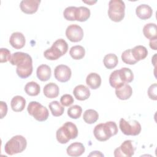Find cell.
Wrapping results in <instances>:
<instances>
[{
  "label": "cell",
  "instance_id": "3",
  "mask_svg": "<svg viewBox=\"0 0 157 157\" xmlns=\"http://www.w3.org/2000/svg\"><path fill=\"white\" fill-rule=\"evenodd\" d=\"M78 136L76 125L71 121H67L57 129L56 137L57 141L62 144L67 143L71 139H75Z\"/></svg>",
  "mask_w": 157,
  "mask_h": 157
},
{
  "label": "cell",
  "instance_id": "37",
  "mask_svg": "<svg viewBox=\"0 0 157 157\" xmlns=\"http://www.w3.org/2000/svg\"><path fill=\"white\" fill-rule=\"evenodd\" d=\"M156 92H157V85L156 83H155L151 85L148 89V97L152 100H154V101L157 100Z\"/></svg>",
  "mask_w": 157,
  "mask_h": 157
},
{
  "label": "cell",
  "instance_id": "7",
  "mask_svg": "<svg viewBox=\"0 0 157 157\" xmlns=\"http://www.w3.org/2000/svg\"><path fill=\"white\" fill-rule=\"evenodd\" d=\"M27 110L30 115L39 121H45L49 115L48 109L37 101L30 102L28 105Z\"/></svg>",
  "mask_w": 157,
  "mask_h": 157
},
{
  "label": "cell",
  "instance_id": "30",
  "mask_svg": "<svg viewBox=\"0 0 157 157\" xmlns=\"http://www.w3.org/2000/svg\"><path fill=\"white\" fill-rule=\"evenodd\" d=\"M69 54L74 59H81L85 56V50L81 45H75L71 48Z\"/></svg>",
  "mask_w": 157,
  "mask_h": 157
},
{
  "label": "cell",
  "instance_id": "25",
  "mask_svg": "<svg viewBox=\"0 0 157 157\" xmlns=\"http://www.w3.org/2000/svg\"><path fill=\"white\" fill-rule=\"evenodd\" d=\"M109 83L112 87L115 89L121 87L124 84L120 78L119 70H115L110 74L109 77Z\"/></svg>",
  "mask_w": 157,
  "mask_h": 157
},
{
  "label": "cell",
  "instance_id": "38",
  "mask_svg": "<svg viewBox=\"0 0 157 157\" xmlns=\"http://www.w3.org/2000/svg\"><path fill=\"white\" fill-rule=\"evenodd\" d=\"M0 111H1V118H3L7 112V104L4 101L0 102Z\"/></svg>",
  "mask_w": 157,
  "mask_h": 157
},
{
  "label": "cell",
  "instance_id": "29",
  "mask_svg": "<svg viewBox=\"0 0 157 157\" xmlns=\"http://www.w3.org/2000/svg\"><path fill=\"white\" fill-rule=\"evenodd\" d=\"M49 109L52 115L54 117H59L62 115L64 111V108L58 101H53L48 104Z\"/></svg>",
  "mask_w": 157,
  "mask_h": 157
},
{
  "label": "cell",
  "instance_id": "16",
  "mask_svg": "<svg viewBox=\"0 0 157 157\" xmlns=\"http://www.w3.org/2000/svg\"><path fill=\"white\" fill-rule=\"evenodd\" d=\"M136 13L137 16L141 20H147L150 18L153 13L151 7L145 4H140L136 7Z\"/></svg>",
  "mask_w": 157,
  "mask_h": 157
},
{
  "label": "cell",
  "instance_id": "11",
  "mask_svg": "<svg viewBox=\"0 0 157 157\" xmlns=\"http://www.w3.org/2000/svg\"><path fill=\"white\" fill-rule=\"evenodd\" d=\"M72 72L69 67L64 64H59L56 66L54 70L55 78L60 82H66L71 77Z\"/></svg>",
  "mask_w": 157,
  "mask_h": 157
},
{
  "label": "cell",
  "instance_id": "5",
  "mask_svg": "<svg viewBox=\"0 0 157 157\" xmlns=\"http://www.w3.org/2000/svg\"><path fill=\"white\" fill-rule=\"evenodd\" d=\"M26 139L21 135H17L9 140L4 146L5 152L9 155L23 152L26 148Z\"/></svg>",
  "mask_w": 157,
  "mask_h": 157
},
{
  "label": "cell",
  "instance_id": "14",
  "mask_svg": "<svg viewBox=\"0 0 157 157\" xmlns=\"http://www.w3.org/2000/svg\"><path fill=\"white\" fill-rule=\"evenodd\" d=\"M73 94L77 100L85 101L88 99L90 96V91L86 86L83 85H78L74 88Z\"/></svg>",
  "mask_w": 157,
  "mask_h": 157
},
{
  "label": "cell",
  "instance_id": "24",
  "mask_svg": "<svg viewBox=\"0 0 157 157\" xmlns=\"http://www.w3.org/2000/svg\"><path fill=\"white\" fill-rule=\"evenodd\" d=\"M90 10L83 6H80L76 8L75 19L81 22L86 21L90 17Z\"/></svg>",
  "mask_w": 157,
  "mask_h": 157
},
{
  "label": "cell",
  "instance_id": "36",
  "mask_svg": "<svg viewBox=\"0 0 157 157\" xmlns=\"http://www.w3.org/2000/svg\"><path fill=\"white\" fill-rule=\"evenodd\" d=\"M74 102L73 97L69 94H65L63 95L60 98V102L62 105L68 107L72 104Z\"/></svg>",
  "mask_w": 157,
  "mask_h": 157
},
{
  "label": "cell",
  "instance_id": "17",
  "mask_svg": "<svg viewBox=\"0 0 157 157\" xmlns=\"http://www.w3.org/2000/svg\"><path fill=\"white\" fill-rule=\"evenodd\" d=\"M132 94V89L128 83H124L121 87L115 89V94L120 100L128 99Z\"/></svg>",
  "mask_w": 157,
  "mask_h": 157
},
{
  "label": "cell",
  "instance_id": "32",
  "mask_svg": "<svg viewBox=\"0 0 157 157\" xmlns=\"http://www.w3.org/2000/svg\"><path fill=\"white\" fill-rule=\"evenodd\" d=\"M82 112L81 106L78 105H74L67 109L68 116L72 119H77L80 117Z\"/></svg>",
  "mask_w": 157,
  "mask_h": 157
},
{
  "label": "cell",
  "instance_id": "12",
  "mask_svg": "<svg viewBox=\"0 0 157 157\" xmlns=\"http://www.w3.org/2000/svg\"><path fill=\"white\" fill-rule=\"evenodd\" d=\"M40 3V0H23L20 4V7L25 13L33 14L37 12Z\"/></svg>",
  "mask_w": 157,
  "mask_h": 157
},
{
  "label": "cell",
  "instance_id": "18",
  "mask_svg": "<svg viewBox=\"0 0 157 157\" xmlns=\"http://www.w3.org/2000/svg\"><path fill=\"white\" fill-rule=\"evenodd\" d=\"M52 74L51 68L47 64H41L37 68L36 75L37 78L42 82L47 81L50 79Z\"/></svg>",
  "mask_w": 157,
  "mask_h": 157
},
{
  "label": "cell",
  "instance_id": "2",
  "mask_svg": "<svg viewBox=\"0 0 157 157\" xmlns=\"http://www.w3.org/2000/svg\"><path fill=\"white\" fill-rule=\"evenodd\" d=\"M118 127L115 122L107 121L97 124L93 130L95 138L101 142L106 141L118 133Z\"/></svg>",
  "mask_w": 157,
  "mask_h": 157
},
{
  "label": "cell",
  "instance_id": "6",
  "mask_svg": "<svg viewBox=\"0 0 157 157\" xmlns=\"http://www.w3.org/2000/svg\"><path fill=\"white\" fill-rule=\"evenodd\" d=\"M125 4L121 0H110L109 2L108 15L115 22L121 21L124 17Z\"/></svg>",
  "mask_w": 157,
  "mask_h": 157
},
{
  "label": "cell",
  "instance_id": "33",
  "mask_svg": "<svg viewBox=\"0 0 157 157\" xmlns=\"http://www.w3.org/2000/svg\"><path fill=\"white\" fill-rule=\"evenodd\" d=\"M121 59L124 63L130 65L135 64L137 62L132 56L131 49L126 50L122 53Z\"/></svg>",
  "mask_w": 157,
  "mask_h": 157
},
{
  "label": "cell",
  "instance_id": "34",
  "mask_svg": "<svg viewBox=\"0 0 157 157\" xmlns=\"http://www.w3.org/2000/svg\"><path fill=\"white\" fill-rule=\"evenodd\" d=\"M77 7L69 6L66 7L63 12V16L66 20L68 21H75V11Z\"/></svg>",
  "mask_w": 157,
  "mask_h": 157
},
{
  "label": "cell",
  "instance_id": "9",
  "mask_svg": "<svg viewBox=\"0 0 157 157\" xmlns=\"http://www.w3.org/2000/svg\"><path fill=\"white\" fill-rule=\"evenodd\" d=\"M66 36L71 42H80L83 37V31L79 25L72 24L67 27L66 29Z\"/></svg>",
  "mask_w": 157,
  "mask_h": 157
},
{
  "label": "cell",
  "instance_id": "1",
  "mask_svg": "<svg viewBox=\"0 0 157 157\" xmlns=\"http://www.w3.org/2000/svg\"><path fill=\"white\" fill-rule=\"evenodd\" d=\"M9 62L12 65L17 66L16 72L20 78H26L31 75L33 70V59L29 54L15 52L11 55Z\"/></svg>",
  "mask_w": 157,
  "mask_h": 157
},
{
  "label": "cell",
  "instance_id": "21",
  "mask_svg": "<svg viewBox=\"0 0 157 157\" xmlns=\"http://www.w3.org/2000/svg\"><path fill=\"white\" fill-rule=\"evenodd\" d=\"M26 105L25 99L21 96H14L10 102L11 108L15 112H20L23 110Z\"/></svg>",
  "mask_w": 157,
  "mask_h": 157
},
{
  "label": "cell",
  "instance_id": "10",
  "mask_svg": "<svg viewBox=\"0 0 157 157\" xmlns=\"http://www.w3.org/2000/svg\"><path fill=\"white\" fill-rule=\"evenodd\" d=\"M132 141L131 140H126L124 141L121 145L114 150V156L131 157L134 154L135 148L132 144Z\"/></svg>",
  "mask_w": 157,
  "mask_h": 157
},
{
  "label": "cell",
  "instance_id": "15",
  "mask_svg": "<svg viewBox=\"0 0 157 157\" xmlns=\"http://www.w3.org/2000/svg\"><path fill=\"white\" fill-rule=\"evenodd\" d=\"M85 150L84 145L80 142H74L71 144L66 149L67 154L71 156H81Z\"/></svg>",
  "mask_w": 157,
  "mask_h": 157
},
{
  "label": "cell",
  "instance_id": "28",
  "mask_svg": "<svg viewBox=\"0 0 157 157\" xmlns=\"http://www.w3.org/2000/svg\"><path fill=\"white\" fill-rule=\"evenodd\" d=\"M99 118L98 113L93 109H88L85 111L83 115V119L88 124L95 123Z\"/></svg>",
  "mask_w": 157,
  "mask_h": 157
},
{
  "label": "cell",
  "instance_id": "19",
  "mask_svg": "<svg viewBox=\"0 0 157 157\" xmlns=\"http://www.w3.org/2000/svg\"><path fill=\"white\" fill-rule=\"evenodd\" d=\"M43 91L44 94L47 98L52 99L58 97L59 93V88L56 83L50 82L44 86Z\"/></svg>",
  "mask_w": 157,
  "mask_h": 157
},
{
  "label": "cell",
  "instance_id": "4",
  "mask_svg": "<svg viewBox=\"0 0 157 157\" xmlns=\"http://www.w3.org/2000/svg\"><path fill=\"white\" fill-rule=\"evenodd\" d=\"M68 50V44L63 39H57L52 46L44 52V57L48 60H56L65 55Z\"/></svg>",
  "mask_w": 157,
  "mask_h": 157
},
{
  "label": "cell",
  "instance_id": "8",
  "mask_svg": "<svg viewBox=\"0 0 157 157\" xmlns=\"http://www.w3.org/2000/svg\"><path fill=\"white\" fill-rule=\"evenodd\" d=\"M119 127L123 134L126 136H137L142 129L140 124L137 120L126 121L123 118L120 120Z\"/></svg>",
  "mask_w": 157,
  "mask_h": 157
},
{
  "label": "cell",
  "instance_id": "27",
  "mask_svg": "<svg viewBox=\"0 0 157 157\" xmlns=\"http://www.w3.org/2000/svg\"><path fill=\"white\" fill-rule=\"evenodd\" d=\"M25 91L28 95L31 96H37L40 91L39 85L35 82H29L25 86Z\"/></svg>",
  "mask_w": 157,
  "mask_h": 157
},
{
  "label": "cell",
  "instance_id": "23",
  "mask_svg": "<svg viewBox=\"0 0 157 157\" xmlns=\"http://www.w3.org/2000/svg\"><path fill=\"white\" fill-rule=\"evenodd\" d=\"M143 33L146 38L151 40L157 38V28L155 23L146 24L143 28Z\"/></svg>",
  "mask_w": 157,
  "mask_h": 157
},
{
  "label": "cell",
  "instance_id": "20",
  "mask_svg": "<svg viewBox=\"0 0 157 157\" xmlns=\"http://www.w3.org/2000/svg\"><path fill=\"white\" fill-rule=\"evenodd\" d=\"M86 83L90 88L96 90L101 85V76L96 72H91L86 78Z\"/></svg>",
  "mask_w": 157,
  "mask_h": 157
},
{
  "label": "cell",
  "instance_id": "35",
  "mask_svg": "<svg viewBox=\"0 0 157 157\" xmlns=\"http://www.w3.org/2000/svg\"><path fill=\"white\" fill-rule=\"evenodd\" d=\"M11 58L10 52L6 48H0V62L6 63L8 61H10Z\"/></svg>",
  "mask_w": 157,
  "mask_h": 157
},
{
  "label": "cell",
  "instance_id": "22",
  "mask_svg": "<svg viewBox=\"0 0 157 157\" xmlns=\"http://www.w3.org/2000/svg\"><path fill=\"white\" fill-rule=\"evenodd\" d=\"M131 51L132 56L137 62L144 59L148 55V50L147 48L143 45H137L131 49Z\"/></svg>",
  "mask_w": 157,
  "mask_h": 157
},
{
  "label": "cell",
  "instance_id": "26",
  "mask_svg": "<svg viewBox=\"0 0 157 157\" xmlns=\"http://www.w3.org/2000/svg\"><path fill=\"white\" fill-rule=\"evenodd\" d=\"M118 57L114 53L107 54L103 59L104 66L109 69H112L115 67L118 64Z\"/></svg>",
  "mask_w": 157,
  "mask_h": 157
},
{
  "label": "cell",
  "instance_id": "13",
  "mask_svg": "<svg viewBox=\"0 0 157 157\" xmlns=\"http://www.w3.org/2000/svg\"><path fill=\"white\" fill-rule=\"evenodd\" d=\"M9 43L14 48L20 49L25 45V37L23 34L20 32L13 33L10 37Z\"/></svg>",
  "mask_w": 157,
  "mask_h": 157
},
{
  "label": "cell",
  "instance_id": "40",
  "mask_svg": "<svg viewBox=\"0 0 157 157\" xmlns=\"http://www.w3.org/2000/svg\"><path fill=\"white\" fill-rule=\"evenodd\" d=\"M88 156H104V155L99 151H91L90 154H89Z\"/></svg>",
  "mask_w": 157,
  "mask_h": 157
},
{
  "label": "cell",
  "instance_id": "31",
  "mask_svg": "<svg viewBox=\"0 0 157 157\" xmlns=\"http://www.w3.org/2000/svg\"><path fill=\"white\" fill-rule=\"evenodd\" d=\"M119 74L121 80L124 83L131 82L134 79V74L132 71L128 67H122L119 69Z\"/></svg>",
  "mask_w": 157,
  "mask_h": 157
},
{
  "label": "cell",
  "instance_id": "39",
  "mask_svg": "<svg viewBox=\"0 0 157 157\" xmlns=\"http://www.w3.org/2000/svg\"><path fill=\"white\" fill-rule=\"evenodd\" d=\"M156 41H157V38L150 40V47L151 48L156 50Z\"/></svg>",
  "mask_w": 157,
  "mask_h": 157
},
{
  "label": "cell",
  "instance_id": "41",
  "mask_svg": "<svg viewBox=\"0 0 157 157\" xmlns=\"http://www.w3.org/2000/svg\"><path fill=\"white\" fill-rule=\"evenodd\" d=\"M83 2H85V3H87V4H90V5H92L93 4H94V3H95V2H96V1H83Z\"/></svg>",
  "mask_w": 157,
  "mask_h": 157
}]
</instances>
